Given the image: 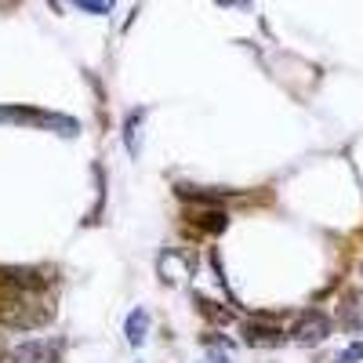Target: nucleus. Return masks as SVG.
Wrapping results in <instances>:
<instances>
[{
  "label": "nucleus",
  "mask_w": 363,
  "mask_h": 363,
  "mask_svg": "<svg viewBox=\"0 0 363 363\" xmlns=\"http://www.w3.org/2000/svg\"><path fill=\"white\" fill-rule=\"evenodd\" d=\"M55 316V301L44 291H4L0 294V323L15 330H37Z\"/></svg>",
  "instance_id": "nucleus-1"
},
{
  "label": "nucleus",
  "mask_w": 363,
  "mask_h": 363,
  "mask_svg": "<svg viewBox=\"0 0 363 363\" xmlns=\"http://www.w3.org/2000/svg\"><path fill=\"white\" fill-rule=\"evenodd\" d=\"M291 338H294L298 345H320V342H327V338H330V316H323L320 309H309L306 316L294 323Z\"/></svg>",
  "instance_id": "nucleus-2"
},
{
  "label": "nucleus",
  "mask_w": 363,
  "mask_h": 363,
  "mask_svg": "<svg viewBox=\"0 0 363 363\" xmlns=\"http://www.w3.org/2000/svg\"><path fill=\"white\" fill-rule=\"evenodd\" d=\"M157 272L164 284H186L193 277V258L182 255L178 247H164L160 258H157Z\"/></svg>",
  "instance_id": "nucleus-3"
},
{
  "label": "nucleus",
  "mask_w": 363,
  "mask_h": 363,
  "mask_svg": "<svg viewBox=\"0 0 363 363\" xmlns=\"http://www.w3.org/2000/svg\"><path fill=\"white\" fill-rule=\"evenodd\" d=\"M58 342H26V345H15L8 356H4V363H58Z\"/></svg>",
  "instance_id": "nucleus-4"
},
{
  "label": "nucleus",
  "mask_w": 363,
  "mask_h": 363,
  "mask_svg": "<svg viewBox=\"0 0 363 363\" xmlns=\"http://www.w3.org/2000/svg\"><path fill=\"white\" fill-rule=\"evenodd\" d=\"M189 222H193L196 229L211 233V236H218V233H225V229H229V215H225L222 207H211V203L189 207Z\"/></svg>",
  "instance_id": "nucleus-5"
},
{
  "label": "nucleus",
  "mask_w": 363,
  "mask_h": 363,
  "mask_svg": "<svg viewBox=\"0 0 363 363\" xmlns=\"http://www.w3.org/2000/svg\"><path fill=\"white\" fill-rule=\"evenodd\" d=\"M244 342L255 345V349H272L284 342V330L277 323H258V320H247L244 323Z\"/></svg>",
  "instance_id": "nucleus-6"
},
{
  "label": "nucleus",
  "mask_w": 363,
  "mask_h": 363,
  "mask_svg": "<svg viewBox=\"0 0 363 363\" xmlns=\"http://www.w3.org/2000/svg\"><path fill=\"white\" fill-rule=\"evenodd\" d=\"M0 284L4 291H44V277L33 269H0Z\"/></svg>",
  "instance_id": "nucleus-7"
},
{
  "label": "nucleus",
  "mask_w": 363,
  "mask_h": 363,
  "mask_svg": "<svg viewBox=\"0 0 363 363\" xmlns=\"http://www.w3.org/2000/svg\"><path fill=\"white\" fill-rule=\"evenodd\" d=\"M142 120H145V109H131L128 120H124V145H128L131 157L142 153Z\"/></svg>",
  "instance_id": "nucleus-8"
},
{
  "label": "nucleus",
  "mask_w": 363,
  "mask_h": 363,
  "mask_svg": "<svg viewBox=\"0 0 363 363\" xmlns=\"http://www.w3.org/2000/svg\"><path fill=\"white\" fill-rule=\"evenodd\" d=\"M124 335H128L131 345H142V342H145V335H149V313H145L142 306L128 313V320H124Z\"/></svg>",
  "instance_id": "nucleus-9"
},
{
  "label": "nucleus",
  "mask_w": 363,
  "mask_h": 363,
  "mask_svg": "<svg viewBox=\"0 0 363 363\" xmlns=\"http://www.w3.org/2000/svg\"><path fill=\"white\" fill-rule=\"evenodd\" d=\"M196 309H200L203 316H211L215 323H229V313L218 309V301H211V298H203V294H196Z\"/></svg>",
  "instance_id": "nucleus-10"
},
{
  "label": "nucleus",
  "mask_w": 363,
  "mask_h": 363,
  "mask_svg": "<svg viewBox=\"0 0 363 363\" xmlns=\"http://www.w3.org/2000/svg\"><path fill=\"white\" fill-rule=\"evenodd\" d=\"M73 4L84 11V15H109L116 8V0H73Z\"/></svg>",
  "instance_id": "nucleus-11"
},
{
  "label": "nucleus",
  "mask_w": 363,
  "mask_h": 363,
  "mask_svg": "<svg viewBox=\"0 0 363 363\" xmlns=\"http://www.w3.org/2000/svg\"><path fill=\"white\" fill-rule=\"evenodd\" d=\"M363 359V342H352L342 356H338V363H359Z\"/></svg>",
  "instance_id": "nucleus-12"
},
{
  "label": "nucleus",
  "mask_w": 363,
  "mask_h": 363,
  "mask_svg": "<svg viewBox=\"0 0 363 363\" xmlns=\"http://www.w3.org/2000/svg\"><path fill=\"white\" fill-rule=\"evenodd\" d=\"M222 8H251V0H218Z\"/></svg>",
  "instance_id": "nucleus-13"
},
{
  "label": "nucleus",
  "mask_w": 363,
  "mask_h": 363,
  "mask_svg": "<svg viewBox=\"0 0 363 363\" xmlns=\"http://www.w3.org/2000/svg\"><path fill=\"white\" fill-rule=\"evenodd\" d=\"M207 363H225V356H211Z\"/></svg>",
  "instance_id": "nucleus-14"
},
{
  "label": "nucleus",
  "mask_w": 363,
  "mask_h": 363,
  "mask_svg": "<svg viewBox=\"0 0 363 363\" xmlns=\"http://www.w3.org/2000/svg\"><path fill=\"white\" fill-rule=\"evenodd\" d=\"M359 272H363V265H359Z\"/></svg>",
  "instance_id": "nucleus-15"
}]
</instances>
